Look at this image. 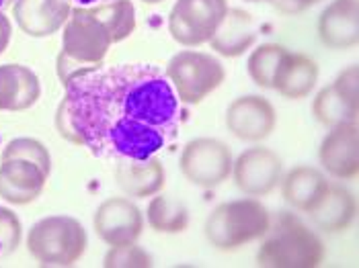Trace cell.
<instances>
[{"mask_svg":"<svg viewBox=\"0 0 359 268\" xmlns=\"http://www.w3.org/2000/svg\"><path fill=\"white\" fill-rule=\"evenodd\" d=\"M271 223L267 207L257 197L234 199L218 205L205 219V238L220 250L234 252L250 241L261 240Z\"/></svg>","mask_w":359,"mask_h":268,"instance_id":"cell-4","label":"cell"},{"mask_svg":"<svg viewBox=\"0 0 359 268\" xmlns=\"http://www.w3.org/2000/svg\"><path fill=\"white\" fill-rule=\"evenodd\" d=\"M249 2H259V0H249Z\"/></svg>","mask_w":359,"mask_h":268,"instance_id":"cell-36","label":"cell"},{"mask_svg":"<svg viewBox=\"0 0 359 268\" xmlns=\"http://www.w3.org/2000/svg\"><path fill=\"white\" fill-rule=\"evenodd\" d=\"M48 174L33 162L8 158L0 164V199L11 205L33 203L46 187Z\"/></svg>","mask_w":359,"mask_h":268,"instance_id":"cell-15","label":"cell"},{"mask_svg":"<svg viewBox=\"0 0 359 268\" xmlns=\"http://www.w3.org/2000/svg\"><path fill=\"white\" fill-rule=\"evenodd\" d=\"M228 8L226 0H177L168 15V33L185 48L203 45L216 33Z\"/></svg>","mask_w":359,"mask_h":268,"instance_id":"cell-8","label":"cell"},{"mask_svg":"<svg viewBox=\"0 0 359 268\" xmlns=\"http://www.w3.org/2000/svg\"><path fill=\"white\" fill-rule=\"evenodd\" d=\"M66 2H70L72 6H84V8H90V6L105 4V2H111V0H66Z\"/></svg>","mask_w":359,"mask_h":268,"instance_id":"cell-32","label":"cell"},{"mask_svg":"<svg viewBox=\"0 0 359 268\" xmlns=\"http://www.w3.org/2000/svg\"><path fill=\"white\" fill-rule=\"evenodd\" d=\"M113 45L107 29L93 15L90 8L72 6V13L62 33V52L57 54L55 72L62 86L103 66V59Z\"/></svg>","mask_w":359,"mask_h":268,"instance_id":"cell-2","label":"cell"},{"mask_svg":"<svg viewBox=\"0 0 359 268\" xmlns=\"http://www.w3.org/2000/svg\"><path fill=\"white\" fill-rule=\"evenodd\" d=\"M318 160L332 178L353 181L359 172L358 121L329 127L318 150Z\"/></svg>","mask_w":359,"mask_h":268,"instance_id":"cell-12","label":"cell"},{"mask_svg":"<svg viewBox=\"0 0 359 268\" xmlns=\"http://www.w3.org/2000/svg\"><path fill=\"white\" fill-rule=\"evenodd\" d=\"M64 101L81 146L103 160H146L183 127L166 74L146 62L90 70L66 86Z\"/></svg>","mask_w":359,"mask_h":268,"instance_id":"cell-1","label":"cell"},{"mask_svg":"<svg viewBox=\"0 0 359 268\" xmlns=\"http://www.w3.org/2000/svg\"><path fill=\"white\" fill-rule=\"evenodd\" d=\"M148 225L156 234H181L189 225V211L183 203L166 195H154L148 203Z\"/></svg>","mask_w":359,"mask_h":268,"instance_id":"cell-23","label":"cell"},{"mask_svg":"<svg viewBox=\"0 0 359 268\" xmlns=\"http://www.w3.org/2000/svg\"><path fill=\"white\" fill-rule=\"evenodd\" d=\"M312 115L318 123L325 127H334L341 123L358 121L359 103L343 97L332 84L318 90V94L312 101Z\"/></svg>","mask_w":359,"mask_h":268,"instance_id":"cell-22","label":"cell"},{"mask_svg":"<svg viewBox=\"0 0 359 268\" xmlns=\"http://www.w3.org/2000/svg\"><path fill=\"white\" fill-rule=\"evenodd\" d=\"M165 74L181 105H199L226 78L224 66L214 55L194 50L172 55Z\"/></svg>","mask_w":359,"mask_h":268,"instance_id":"cell-6","label":"cell"},{"mask_svg":"<svg viewBox=\"0 0 359 268\" xmlns=\"http://www.w3.org/2000/svg\"><path fill=\"white\" fill-rule=\"evenodd\" d=\"M90 10L107 29L113 43L128 39L136 29V8L132 0H111L105 4L90 6Z\"/></svg>","mask_w":359,"mask_h":268,"instance_id":"cell-24","label":"cell"},{"mask_svg":"<svg viewBox=\"0 0 359 268\" xmlns=\"http://www.w3.org/2000/svg\"><path fill=\"white\" fill-rule=\"evenodd\" d=\"M144 4H161V2H165V0H142Z\"/></svg>","mask_w":359,"mask_h":268,"instance_id":"cell-35","label":"cell"},{"mask_svg":"<svg viewBox=\"0 0 359 268\" xmlns=\"http://www.w3.org/2000/svg\"><path fill=\"white\" fill-rule=\"evenodd\" d=\"M318 2H323V0H292V4L296 6V10H298V13H302V10L310 8V6H314V4H318Z\"/></svg>","mask_w":359,"mask_h":268,"instance_id":"cell-33","label":"cell"},{"mask_svg":"<svg viewBox=\"0 0 359 268\" xmlns=\"http://www.w3.org/2000/svg\"><path fill=\"white\" fill-rule=\"evenodd\" d=\"M95 232L107 246L138 241L144 230V215L136 203L126 197H109L93 217Z\"/></svg>","mask_w":359,"mask_h":268,"instance_id":"cell-11","label":"cell"},{"mask_svg":"<svg viewBox=\"0 0 359 268\" xmlns=\"http://www.w3.org/2000/svg\"><path fill=\"white\" fill-rule=\"evenodd\" d=\"M279 185H281L283 201L296 211L308 213L318 205V201L325 197L331 183L320 170L300 164L294 166L287 174H283Z\"/></svg>","mask_w":359,"mask_h":268,"instance_id":"cell-18","label":"cell"},{"mask_svg":"<svg viewBox=\"0 0 359 268\" xmlns=\"http://www.w3.org/2000/svg\"><path fill=\"white\" fill-rule=\"evenodd\" d=\"M8 158H21V160L33 162L48 176L52 172V158H50L48 148L41 141L33 139V137H17V139H11L4 146V150H2V160H8Z\"/></svg>","mask_w":359,"mask_h":268,"instance_id":"cell-26","label":"cell"},{"mask_svg":"<svg viewBox=\"0 0 359 268\" xmlns=\"http://www.w3.org/2000/svg\"><path fill=\"white\" fill-rule=\"evenodd\" d=\"M13 2H15V0H0V10H4V8H6V6H11Z\"/></svg>","mask_w":359,"mask_h":268,"instance_id":"cell-34","label":"cell"},{"mask_svg":"<svg viewBox=\"0 0 359 268\" xmlns=\"http://www.w3.org/2000/svg\"><path fill=\"white\" fill-rule=\"evenodd\" d=\"M318 74H320L318 64L310 55L298 54V52L294 54L287 50L277 66L273 90H277L283 99L300 101L314 90Z\"/></svg>","mask_w":359,"mask_h":268,"instance_id":"cell-17","label":"cell"},{"mask_svg":"<svg viewBox=\"0 0 359 268\" xmlns=\"http://www.w3.org/2000/svg\"><path fill=\"white\" fill-rule=\"evenodd\" d=\"M255 41H257V29L252 17L243 8H228L226 17L222 19V23L208 43L216 54L224 57H238L247 54V50L252 48Z\"/></svg>","mask_w":359,"mask_h":268,"instance_id":"cell-21","label":"cell"},{"mask_svg":"<svg viewBox=\"0 0 359 268\" xmlns=\"http://www.w3.org/2000/svg\"><path fill=\"white\" fill-rule=\"evenodd\" d=\"M257 265L263 268H316L325 260V244L294 213L271 217L261 238Z\"/></svg>","mask_w":359,"mask_h":268,"instance_id":"cell-3","label":"cell"},{"mask_svg":"<svg viewBox=\"0 0 359 268\" xmlns=\"http://www.w3.org/2000/svg\"><path fill=\"white\" fill-rule=\"evenodd\" d=\"M72 4L66 0H15L13 17L29 37H50L66 25Z\"/></svg>","mask_w":359,"mask_h":268,"instance_id":"cell-13","label":"cell"},{"mask_svg":"<svg viewBox=\"0 0 359 268\" xmlns=\"http://www.w3.org/2000/svg\"><path fill=\"white\" fill-rule=\"evenodd\" d=\"M277 115L273 105L259 94L238 97L226 111V127L241 141L259 143L273 134Z\"/></svg>","mask_w":359,"mask_h":268,"instance_id":"cell-10","label":"cell"},{"mask_svg":"<svg viewBox=\"0 0 359 268\" xmlns=\"http://www.w3.org/2000/svg\"><path fill=\"white\" fill-rule=\"evenodd\" d=\"M283 176V162L273 150L255 146L247 148L232 164V178L247 197H267Z\"/></svg>","mask_w":359,"mask_h":268,"instance_id":"cell-9","label":"cell"},{"mask_svg":"<svg viewBox=\"0 0 359 268\" xmlns=\"http://www.w3.org/2000/svg\"><path fill=\"white\" fill-rule=\"evenodd\" d=\"M358 82V66H349V68H345V70L334 78L332 86H334L343 97H347V99L359 103Z\"/></svg>","mask_w":359,"mask_h":268,"instance_id":"cell-30","label":"cell"},{"mask_svg":"<svg viewBox=\"0 0 359 268\" xmlns=\"http://www.w3.org/2000/svg\"><path fill=\"white\" fill-rule=\"evenodd\" d=\"M55 132L60 134L62 139H66V141H70L74 146H81V137H79L74 125H72V119H70V113H68L64 99H62L60 107L55 111Z\"/></svg>","mask_w":359,"mask_h":268,"instance_id":"cell-29","label":"cell"},{"mask_svg":"<svg viewBox=\"0 0 359 268\" xmlns=\"http://www.w3.org/2000/svg\"><path fill=\"white\" fill-rule=\"evenodd\" d=\"M320 41L337 52H345L358 45L359 4L358 0H332L318 17Z\"/></svg>","mask_w":359,"mask_h":268,"instance_id":"cell-14","label":"cell"},{"mask_svg":"<svg viewBox=\"0 0 359 268\" xmlns=\"http://www.w3.org/2000/svg\"><path fill=\"white\" fill-rule=\"evenodd\" d=\"M41 97V84L33 70L21 64L0 66V111H27Z\"/></svg>","mask_w":359,"mask_h":268,"instance_id":"cell-20","label":"cell"},{"mask_svg":"<svg viewBox=\"0 0 359 268\" xmlns=\"http://www.w3.org/2000/svg\"><path fill=\"white\" fill-rule=\"evenodd\" d=\"M27 250L41 267H72L86 250V232L74 217L50 215L29 230Z\"/></svg>","mask_w":359,"mask_h":268,"instance_id":"cell-5","label":"cell"},{"mask_svg":"<svg viewBox=\"0 0 359 268\" xmlns=\"http://www.w3.org/2000/svg\"><path fill=\"white\" fill-rule=\"evenodd\" d=\"M115 183L128 197L134 199L154 197L165 188V166L154 156L146 160H117Z\"/></svg>","mask_w":359,"mask_h":268,"instance_id":"cell-16","label":"cell"},{"mask_svg":"<svg viewBox=\"0 0 359 268\" xmlns=\"http://www.w3.org/2000/svg\"><path fill=\"white\" fill-rule=\"evenodd\" d=\"M232 152L216 137H197L185 143L181 152V174L199 188H216L232 174Z\"/></svg>","mask_w":359,"mask_h":268,"instance_id":"cell-7","label":"cell"},{"mask_svg":"<svg viewBox=\"0 0 359 268\" xmlns=\"http://www.w3.org/2000/svg\"><path fill=\"white\" fill-rule=\"evenodd\" d=\"M21 236H23L21 219L8 207H0V258L11 256L19 248Z\"/></svg>","mask_w":359,"mask_h":268,"instance_id":"cell-28","label":"cell"},{"mask_svg":"<svg viewBox=\"0 0 359 268\" xmlns=\"http://www.w3.org/2000/svg\"><path fill=\"white\" fill-rule=\"evenodd\" d=\"M11 35H13V25H11L8 17L0 10V55L4 54V50L8 48Z\"/></svg>","mask_w":359,"mask_h":268,"instance_id":"cell-31","label":"cell"},{"mask_svg":"<svg viewBox=\"0 0 359 268\" xmlns=\"http://www.w3.org/2000/svg\"><path fill=\"white\" fill-rule=\"evenodd\" d=\"M358 213L355 197L349 188L341 185H329L325 197L318 201V205L308 211V217L312 219L314 227H318L325 234H341L349 230Z\"/></svg>","mask_w":359,"mask_h":268,"instance_id":"cell-19","label":"cell"},{"mask_svg":"<svg viewBox=\"0 0 359 268\" xmlns=\"http://www.w3.org/2000/svg\"><path fill=\"white\" fill-rule=\"evenodd\" d=\"M105 268H150L152 258L150 254L140 248L136 241L132 244H121V246H111V250L105 254L103 260Z\"/></svg>","mask_w":359,"mask_h":268,"instance_id":"cell-27","label":"cell"},{"mask_svg":"<svg viewBox=\"0 0 359 268\" xmlns=\"http://www.w3.org/2000/svg\"><path fill=\"white\" fill-rule=\"evenodd\" d=\"M285 52H287V48H283L279 43H263L259 48H255L250 52L249 59H247L250 80L255 82L259 88H273L277 66H279Z\"/></svg>","mask_w":359,"mask_h":268,"instance_id":"cell-25","label":"cell"}]
</instances>
